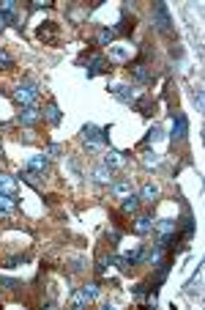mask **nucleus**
<instances>
[{"instance_id": "nucleus-1", "label": "nucleus", "mask_w": 205, "mask_h": 310, "mask_svg": "<svg viewBox=\"0 0 205 310\" xmlns=\"http://www.w3.org/2000/svg\"><path fill=\"white\" fill-rule=\"evenodd\" d=\"M14 102L22 105V107H36V102H38V85L36 83L17 85V91H14Z\"/></svg>"}, {"instance_id": "nucleus-2", "label": "nucleus", "mask_w": 205, "mask_h": 310, "mask_svg": "<svg viewBox=\"0 0 205 310\" xmlns=\"http://www.w3.org/2000/svg\"><path fill=\"white\" fill-rule=\"evenodd\" d=\"M79 63H88V69H85V74L88 77H96V74H101V72H109V60L107 58H101L99 52H85V55L79 58Z\"/></svg>"}, {"instance_id": "nucleus-3", "label": "nucleus", "mask_w": 205, "mask_h": 310, "mask_svg": "<svg viewBox=\"0 0 205 310\" xmlns=\"http://www.w3.org/2000/svg\"><path fill=\"white\" fill-rule=\"evenodd\" d=\"M107 134L109 129H99V126L88 124V126H82V143L88 146V151H99V143L107 140Z\"/></svg>"}, {"instance_id": "nucleus-4", "label": "nucleus", "mask_w": 205, "mask_h": 310, "mask_svg": "<svg viewBox=\"0 0 205 310\" xmlns=\"http://www.w3.org/2000/svg\"><path fill=\"white\" fill-rule=\"evenodd\" d=\"M153 25L159 33H170L173 28V19H170V11H167V3H156L153 6Z\"/></svg>"}, {"instance_id": "nucleus-5", "label": "nucleus", "mask_w": 205, "mask_h": 310, "mask_svg": "<svg viewBox=\"0 0 205 310\" xmlns=\"http://www.w3.org/2000/svg\"><path fill=\"white\" fill-rule=\"evenodd\" d=\"M96 296H99V286L96 283H88V286H82L77 294H74V299H71V307H85L88 302H93Z\"/></svg>"}, {"instance_id": "nucleus-6", "label": "nucleus", "mask_w": 205, "mask_h": 310, "mask_svg": "<svg viewBox=\"0 0 205 310\" xmlns=\"http://www.w3.org/2000/svg\"><path fill=\"white\" fill-rule=\"evenodd\" d=\"M107 91L112 93L115 99H120L123 105H134L137 102V91L132 88V85H126V83H112Z\"/></svg>"}, {"instance_id": "nucleus-7", "label": "nucleus", "mask_w": 205, "mask_h": 310, "mask_svg": "<svg viewBox=\"0 0 205 310\" xmlns=\"http://www.w3.org/2000/svg\"><path fill=\"white\" fill-rule=\"evenodd\" d=\"M129 74H132L137 83H142V85L153 83V74L148 72V63H142V60H137V63H129Z\"/></svg>"}, {"instance_id": "nucleus-8", "label": "nucleus", "mask_w": 205, "mask_h": 310, "mask_svg": "<svg viewBox=\"0 0 205 310\" xmlns=\"http://www.w3.org/2000/svg\"><path fill=\"white\" fill-rule=\"evenodd\" d=\"M186 134H189V121L183 113H178L173 121V140H186Z\"/></svg>"}, {"instance_id": "nucleus-9", "label": "nucleus", "mask_w": 205, "mask_h": 310, "mask_svg": "<svg viewBox=\"0 0 205 310\" xmlns=\"http://www.w3.org/2000/svg\"><path fill=\"white\" fill-rule=\"evenodd\" d=\"M17 121H19V124H25V126H33V124H38V121H41V113L36 110V107H22V110L17 113Z\"/></svg>"}, {"instance_id": "nucleus-10", "label": "nucleus", "mask_w": 205, "mask_h": 310, "mask_svg": "<svg viewBox=\"0 0 205 310\" xmlns=\"http://www.w3.org/2000/svg\"><path fill=\"white\" fill-rule=\"evenodd\" d=\"M47 167H50V157L47 154H33L27 159V170H33V173H44Z\"/></svg>"}, {"instance_id": "nucleus-11", "label": "nucleus", "mask_w": 205, "mask_h": 310, "mask_svg": "<svg viewBox=\"0 0 205 310\" xmlns=\"http://www.w3.org/2000/svg\"><path fill=\"white\" fill-rule=\"evenodd\" d=\"M0 17H3L6 22L17 25V22H19V17H17V3H14V0H3V3H0Z\"/></svg>"}, {"instance_id": "nucleus-12", "label": "nucleus", "mask_w": 205, "mask_h": 310, "mask_svg": "<svg viewBox=\"0 0 205 310\" xmlns=\"http://www.w3.org/2000/svg\"><path fill=\"white\" fill-rule=\"evenodd\" d=\"M38 39H44L47 44H55V42H58V25H55V22H44L38 28Z\"/></svg>"}, {"instance_id": "nucleus-13", "label": "nucleus", "mask_w": 205, "mask_h": 310, "mask_svg": "<svg viewBox=\"0 0 205 310\" xmlns=\"http://www.w3.org/2000/svg\"><path fill=\"white\" fill-rule=\"evenodd\" d=\"M153 231V217H150V214H140V217L134 220V233H150Z\"/></svg>"}, {"instance_id": "nucleus-14", "label": "nucleus", "mask_w": 205, "mask_h": 310, "mask_svg": "<svg viewBox=\"0 0 205 310\" xmlns=\"http://www.w3.org/2000/svg\"><path fill=\"white\" fill-rule=\"evenodd\" d=\"M132 30H134V17L129 19V11L123 9V11H120V22H118V28H115V33H120V36H129Z\"/></svg>"}, {"instance_id": "nucleus-15", "label": "nucleus", "mask_w": 205, "mask_h": 310, "mask_svg": "<svg viewBox=\"0 0 205 310\" xmlns=\"http://www.w3.org/2000/svg\"><path fill=\"white\" fill-rule=\"evenodd\" d=\"M134 107L142 113V116H153V96H148V93H142V96H137Z\"/></svg>"}, {"instance_id": "nucleus-16", "label": "nucleus", "mask_w": 205, "mask_h": 310, "mask_svg": "<svg viewBox=\"0 0 205 310\" xmlns=\"http://www.w3.org/2000/svg\"><path fill=\"white\" fill-rule=\"evenodd\" d=\"M91 176L99 181V184H109V181H112V170H109L107 165H96L91 170Z\"/></svg>"}, {"instance_id": "nucleus-17", "label": "nucleus", "mask_w": 205, "mask_h": 310, "mask_svg": "<svg viewBox=\"0 0 205 310\" xmlns=\"http://www.w3.org/2000/svg\"><path fill=\"white\" fill-rule=\"evenodd\" d=\"M132 58V47L118 44V47H109V60H129Z\"/></svg>"}, {"instance_id": "nucleus-18", "label": "nucleus", "mask_w": 205, "mask_h": 310, "mask_svg": "<svg viewBox=\"0 0 205 310\" xmlns=\"http://www.w3.org/2000/svg\"><path fill=\"white\" fill-rule=\"evenodd\" d=\"M104 165L112 170V167H123V165H126V159H123L120 151H107L104 154Z\"/></svg>"}, {"instance_id": "nucleus-19", "label": "nucleus", "mask_w": 205, "mask_h": 310, "mask_svg": "<svg viewBox=\"0 0 205 310\" xmlns=\"http://www.w3.org/2000/svg\"><path fill=\"white\" fill-rule=\"evenodd\" d=\"M140 162H142V167H159V154L156 151H150V148H145V151L140 154Z\"/></svg>"}, {"instance_id": "nucleus-20", "label": "nucleus", "mask_w": 205, "mask_h": 310, "mask_svg": "<svg viewBox=\"0 0 205 310\" xmlns=\"http://www.w3.org/2000/svg\"><path fill=\"white\" fill-rule=\"evenodd\" d=\"M112 195H115L118 200L129 198V195H134V192H132V184H129V181H115V184H112Z\"/></svg>"}, {"instance_id": "nucleus-21", "label": "nucleus", "mask_w": 205, "mask_h": 310, "mask_svg": "<svg viewBox=\"0 0 205 310\" xmlns=\"http://www.w3.org/2000/svg\"><path fill=\"white\" fill-rule=\"evenodd\" d=\"M0 192H3V195H14V192H17V181H14L9 173H0Z\"/></svg>"}, {"instance_id": "nucleus-22", "label": "nucleus", "mask_w": 205, "mask_h": 310, "mask_svg": "<svg viewBox=\"0 0 205 310\" xmlns=\"http://www.w3.org/2000/svg\"><path fill=\"white\" fill-rule=\"evenodd\" d=\"M153 228L159 231V236H164V233L178 231V222H175V220H159V222H153Z\"/></svg>"}, {"instance_id": "nucleus-23", "label": "nucleus", "mask_w": 205, "mask_h": 310, "mask_svg": "<svg viewBox=\"0 0 205 310\" xmlns=\"http://www.w3.org/2000/svg\"><path fill=\"white\" fill-rule=\"evenodd\" d=\"M120 209H123V212H126V214H134L137 209H140V198H137V195H129V198H123Z\"/></svg>"}, {"instance_id": "nucleus-24", "label": "nucleus", "mask_w": 205, "mask_h": 310, "mask_svg": "<svg viewBox=\"0 0 205 310\" xmlns=\"http://www.w3.org/2000/svg\"><path fill=\"white\" fill-rule=\"evenodd\" d=\"M14 206H17L14 195H3V192H0V214H9V212H14Z\"/></svg>"}, {"instance_id": "nucleus-25", "label": "nucleus", "mask_w": 205, "mask_h": 310, "mask_svg": "<svg viewBox=\"0 0 205 310\" xmlns=\"http://www.w3.org/2000/svg\"><path fill=\"white\" fill-rule=\"evenodd\" d=\"M47 121H50L52 126H55V124H60V107L55 105V102L47 105Z\"/></svg>"}, {"instance_id": "nucleus-26", "label": "nucleus", "mask_w": 205, "mask_h": 310, "mask_svg": "<svg viewBox=\"0 0 205 310\" xmlns=\"http://www.w3.org/2000/svg\"><path fill=\"white\" fill-rule=\"evenodd\" d=\"M159 198V187L156 184H145L142 187V200H156Z\"/></svg>"}, {"instance_id": "nucleus-27", "label": "nucleus", "mask_w": 205, "mask_h": 310, "mask_svg": "<svg viewBox=\"0 0 205 310\" xmlns=\"http://www.w3.org/2000/svg\"><path fill=\"white\" fill-rule=\"evenodd\" d=\"M112 39H115V30L112 28H101L99 36H96V42H99V44H109Z\"/></svg>"}, {"instance_id": "nucleus-28", "label": "nucleus", "mask_w": 205, "mask_h": 310, "mask_svg": "<svg viewBox=\"0 0 205 310\" xmlns=\"http://www.w3.org/2000/svg\"><path fill=\"white\" fill-rule=\"evenodd\" d=\"M159 140H161V126H153V129H148L145 143H159Z\"/></svg>"}, {"instance_id": "nucleus-29", "label": "nucleus", "mask_w": 205, "mask_h": 310, "mask_svg": "<svg viewBox=\"0 0 205 310\" xmlns=\"http://www.w3.org/2000/svg\"><path fill=\"white\" fill-rule=\"evenodd\" d=\"M11 66H14L11 55H9V52H3V50H0V69H11Z\"/></svg>"}, {"instance_id": "nucleus-30", "label": "nucleus", "mask_w": 205, "mask_h": 310, "mask_svg": "<svg viewBox=\"0 0 205 310\" xmlns=\"http://www.w3.org/2000/svg\"><path fill=\"white\" fill-rule=\"evenodd\" d=\"M52 0H33L30 3V11H41V9H50Z\"/></svg>"}, {"instance_id": "nucleus-31", "label": "nucleus", "mask_w": 205, "mask_h": 310, "mask_svg": "<svg viewBox=\"0 0 205 310\" xmlns=\"http://www.w3.org/2000/svg\"><path fill=\"white\" fill-rule=\"evenodd\" d=\"M112 264H118L120 272H129V258H126V255H118V258H112Z\"/></svg>"}, {"instance_id": "nucleus-32", "label": "nucleus", "mask_w": 205, "mask_h": 310, "mask_svg": "<svg viewBox=\"0 0 205 310\" xmlns=\"http://www.w3.org/2000/svg\"><path fill=\"white\" fill-rule=\"evenodd\" d=\"M25 264V255H14V258H6V266H19Z\"/></svg>"}, {"instance_id": "nucleus-33", "label": "nucleus", "mask_w": 205, "mask_h": 310, "mask_svg": "<svg viewBox=\"0 0 205 310\" xmlns=\"http://www.w3.org/2000/svg\"><path fill=\"white\" fill-rule=\"evenodd\" d=\"M107 264H109V261H107V255H101V258H99V266H96V272H99V274H104V272H107Z\"/></svg>"}, {"instance_id": "nucleus-34", "label": "nucleus", "mask_w": 205, "mask_h": 310, "mask_svg": "<svg viewBox=\"0 0 205 310\" xmlns=\"http://www.w3.org/2000/svg\"><path fill=\"white\" fill-rule=\"evenodd\" d=\"M107 236H109L112 245H118V242H120V231H115V228H112V231H107Z\"/></svg>"}, {"instance_id": "nucleus-35", "label": "nucleus", "mask_w": 205, "mask_h": 310, "mask_svg": "<svg viewBox=\"0 0 205 310\" xmlns=\"http://www.w3.org/2000/svg\"><path fill=\"white\" fill-rule=\"evenodd\" d=\"M58 154H60V146H50V148H47V157H58Z\"/></svg>"}, {"instance_id": "nucleus-36", "label": "nucleus", "mask_w": 205, "mask_h": 310, "mask_svg": "<svg viewBox=\"0 0 205 310\" xmlns=\"http://www.w3.org/2000/svg\"><path fill=\"white\" fill-rule=\"evenodd\" d=\"M0 286H9V288H17L19 283H17V280H9V278H0Z\"/></svg>"}, {"instance_id": "nucleus-37", "label": "nucleus", "mask_w": 205, "mask_h": 310, "mask_svg": "<svg viewBox=\"0 0 205 310\" xmlns=\"http://www.w3.org/2000/svg\"><path fill=\"white\" fill-rule=\"evenodd\" d=\"M194 102H197V107L202 110V88H197V91H194Z\"/></svg>"}, {"instance_id": "nucleus-38", "label": "nucleus", "mask_w": 205, "mask_h": 310, "mask_svg": "<svg viewBox=\"0 0 205 310\" xmlns=\"http://www.w3.org/2000/svg\"><path fill=\"white\" fill-rule=\"evenodd\" d=\"M181 55H183V50H181V47L175 44V47H173V58H181Z\"/></svg>"}, {"instance_id": "nucleus-39", "label": "nucleus", "mask_w": 205, "mask_h": 310, "mask_svg": "<svg viewBox=\"0 0 205 310\" xmlns=\"http://www.w3.org/2000/svg\"><path fill=\"white\" fill-rule=\"evenodd\" d=\"M3 25H6V19H3V17H0V30H3Z\"/></svg>"}]
</instances>
